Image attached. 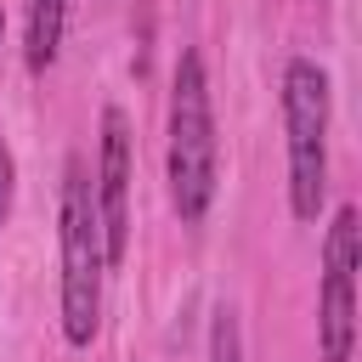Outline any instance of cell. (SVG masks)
Returning a JSON list of instances; mask_svg holds the SVG:
<instances>
[{
	"label": "cell",
	"instance_id": "obj_1",
	"mask_svg": "<svg viewBox=\"0 0 362 362\" xmlns=\"http://www.w3.org/2000/svg\"><path fill=\"white\" fill-rule=\"evenodd\" d=\"M215 181H221V147H215V113H209V74L198 51H181L175 85H170V204L187 226L209 215Z\"/></svg>",
	"mask_w": 362,
	"mask_h": 362
},
{
	"label": "cell",
	"instance_id": "obj_2",
	"mask_svg": "<svg viewBox=\"0 0 362 362\" xmlns=\"http://www.w3.org/2000/svg\"><path fill=\"white\" fill-rule=\"evenodd\" d=\"M102 226H96V192L79 158L62 164V339L90 345L102 317Z\"/></svg>",
	"mask_w": 362,
	"mask_h": 362
},
{
	"label": "cell",
	"instance_id": "obj_3",
	"mask_svg": "<svg viewBox=\"0 0 362 362\" xmlns=\"http://www.w3.org/2000/svg\"><path fill=\"white\" fill-rule=\"evenodd\" d=\"M283 124H288V204L317 221L328 192V74L311 57L283 68Z\"/></svg>",
	"mask_w": 362,
	"mask_h": 362
},
{
	"label": "cell",
	"instance_id": "obj_4",
	"mask_svg": "<svg viewBox=\"0 0 362 362\" xmlns=\"http://www.w3.org/2000/svg\"><path fill=\"white\" fill-rule=\"evenodd\" d=\"M362 226H356V209H334V226H328V272H322V305H317V339H322V362H351V345H356V255H362Z\"/></svg>",
	"mask_w": 362,
	"mask_h": 362
},
{
	"label": "cell",
	"instance_id": "obj_5",
	"mask_svg": "<svg viewBox=\"0 0 362 362\" xmlns=\"http://www.w3.org/2000/svg\"><path fill=\"white\" fill-rule=\"evenodd\" d=\"M96 226L107 272L130 255V124L119 107H102V170H96Z\"/></svg>",
	"mask_w": 362,
	"mask_h": 362
},
{
	"label": "cell",
	"instance_id": "obj_6",
	"mask_svg": "<svg viewBox=\"0 0 362 362\" xmlns=\"http://www.w3.org/2000/svg\"><path fill=\"white\" fill-rule=\"evenodd\" d=\"M62 17H68V0H28V68L34 74H45L57 62Z\"/></svg>",
	"mask_w": 362,
	"mask_h": 362
},
{
	"label": "cell",
	"instance_id": "obj_7",
	"mask_svg": "<svg viewBox=\"0 0 362 362\" xmlns=\"http://www.w3.org/2000/svg\"><path fill=\"white\" fill-rule=\"evenodd\" d=\"M209 362H243V345H238V317H232V305H215V317H209Z\"/></svg>",
	"mask_w": 362,
	"mask_h": 362
},
{
	"label": "cell",
	"instance_id": "obj_8",
	"mask_svg": "<svg viewBox=\"0 0 362 362\" xmlns=\"http://www.w3.org/2000/svg\"><path fill=\"white\" fill-rule=\"evenodd\" d=\"M11 181H17V164H11V153H6V141H0V226H6V215H11Z\"/></svg>",
	"mask_w": 362,
	"mask_h": 362
},
{
	"label": "cell",
	"instance_id": "obj_9",
	"mask_svg": "<svg viewBox=\"0 0 362 362\" xmlns=\"http://www.w3.org/2000/svg\"><path fill=\"white\" fill-rule=\"evenodd\" d=\"M0 34H6V17H0Z\"/></svg>",
	"mask_w": 362,
	"mask_h": 362
}]
</instances>
